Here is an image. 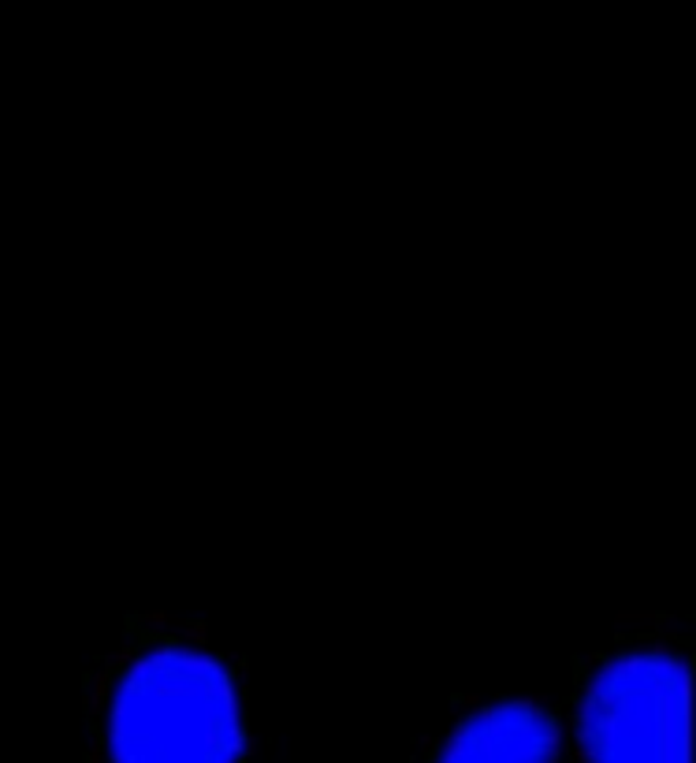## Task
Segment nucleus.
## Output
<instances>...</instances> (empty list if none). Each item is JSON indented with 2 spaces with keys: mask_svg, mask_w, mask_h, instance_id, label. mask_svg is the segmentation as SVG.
<instances>
[{
  "mask_svg": "<svg viewBox=\"0 0 696 763\" xmlns=\"http://www.w3.org/2000/svg\"><path fill=\"white\" fill-rule=\"evenodd\" d=\"M108 763H238L246 707L224 659L157 645L119 674L105 712Z\"/></svg>",
  "mask_w": 696,
  "mask_h": 763,
  "instance_id": "f257e3e1",
  "label": "nucleus"
},
{
  "mask_svg": "<svg viewBox=\"0 0 696 763\" xmlns=\"http://www.w3.org/2000/svg\"><path fill=\"white\" fill-rule=\"evenodd\" d=\"M585 763H693V674L659 648L596 667L578 704Z\"/></svg>",
  "mask_w": 696,
  "mask_h": 763,
  "instance_id": "f03ea898",
  "label": "nucleus"
},
{
  "mask_svg": "<svg viewBox=\"0 0 696 763\" xmlns=\"http://www.w3.org/2000/svg\"><path fill=\"white\" fill-rule=\"evenodd\" d=\"M562 730L537 701L503 696L451 726L432 763H559Z\"/></svg>",
  "mask_w": 696,
  "mask_h": 763,
  "instance_id": "7ed1b4c3",
  "label": "nucleus"
}]
</instances>
